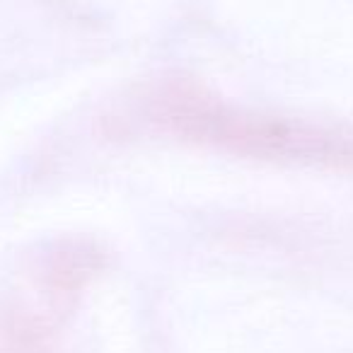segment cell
Listing matches in <instances>:
<instances>
[{"instance_id":"6da1fadb","label":"cell","mask_w":353,"mask_h":353,"mask_svg":"<svg viewBox=\"0 0 353 353\" xmlns=\"http://www.w3.org/2000/svg\"><path fill=\"white\" fill-rule=\"evenodd\" d=\"M157 123L206 145L259 160H290L353 170V133L223 104L192 88H167L152 99Z\"/></svg>"},{"instance_id":"7a4b0ae2","label":"cell","mask_w":353,"mask_h":353,"mask_svg":"<svg viewBox=\"0 0 353 353\" xmlns=\"http://www.w3.org/2000/svg\"><path fill=\"white\" fill-rule=\"evenodd\" d=\"M44 322L30 312H8L0 317V353H51Z\"/></svg>"}]
</instances>
